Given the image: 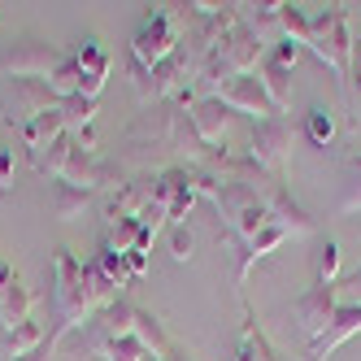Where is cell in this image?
Here are the masks:
<instances>
[{"instance_id":"4fadbf2b","label":"cell","mask_w":361,"mask_h":361,"mask_svg":"<svg viewBox=\"0 0 361 361\" xmlns=\"http://www.w3.org/2000/svg\"><path fill=\"white\" fill-rule=\"evenodd\" d=\"M87 348H92L96 357H105V361H144V357H148V348L135 340V335H109L105 326H100L92 340H87Z\"/></svg>"},{"instance_id":"3957f363","label":"cell","mask_w":361,"mask_h":361,"mask_svg":"<svg viewBox=\"0 0 361 361\" xmlns=\"http://www.w3.org/2000/svg\"><path fill=\"white\" fill-rule=\"evenodd\" d=\"M66 61L61 48L44 44V39H18L0 53V74H13V79H39V74H53Z\"/></svg>"},{"instance_id":"6da1fadb","label":"cell","mask_w":361,"mask_h":361,"mask_svg":"<svg viewBox=\"0 0 361 361\" xmlns=\"http://www.w3.org/2000/svg\"><path fill=\"white\" fill-rule=\"evenodd\" d=\"M214 200H218V209H222L226 226L235 231L244 244L257 240V235L270 226V209H266V200L257 196L252 183H222V188L214 192Z\"/></svg>"},{"instance_id":"9a60e30c","label":"cell","mask_w":361,"mask_h":361,"mask_svg":"<svg viewBox=\"0 0 361 361\" xmlns=\"http://www.w3.org/2000/svg\"><path fill=\"white\" fill-rule=\"evenodd\" d=\"M13 96H18V105H22V114H27V122H31L35 114H44V109H53V105H61V100H57V92L48 87L44 79H13Z\"/></svg>"},{"instance_id":"7402d4cb","label":"cell","mask_w":361,"mask_h":361,"mask_svg":"<svg viewBox=\"0 0 361 361\" xmlns=\"http://www.w3.org/2000/svg\"><path fill=\"white\" fill-rule=\"evenodd\" d=\"M126 270H131V279L144 274V270H148V252H144V248H131V252H126Z\"/></svg>"},{"instance_id":"7c38bea8","label":"cell","mask_w":361,"mask_h":361,"mask_svg":"<svg viewBox=\"0 0 361 361\" xmlns=\"http://www.w3.org/2000/svg\"><path fill=\"white\" fill-rule=\"evenodd\" d=\"M39 344H44V326L35 318L18 322V326H0V361H18Z\"/></svg>"},{"instance_id":"ffe728a7","label":"cell","mask_w":361,"mask_h":361,"mask_svg":"<svg viewBox=\"0 0 361 361\" xmlns=\"http://www.w3.org/2000/svg\"><path fill=\"white\" fill-rule=\"evenodd\" d=\"M13 170H18L13 148H0V192H9V188H13Z\"/></svg>"},{"instance_id":"2e32d148","label":"cell","mask_w":361,"mask_h":361,"mask_svg":"<svg viewBox=\"0 0 361 361\" xmlns=\"http://www.w3.org/2000/svg\"><path fill=\"white\" fill-rule=\"evenodd\" d=\"M83 209H87V192L66 183V178H57V183H53V214L61 222H70V218H79Z\"/></svg>"},{"instance_id":"ba28073f","label":"cell","mask_w":361,"mask_h":361,"mask_svg":"<svg viewBox=\"0 0 361 361\" xmlns=\"http://www.w3.org/2000/svg\"><path fill=\"white\" fill-rule=\"evenodd\" d=\"M218 100H222L226 109H248V114H257V122H266V118L279 114V105L270 100V92L262 87V79H257V74H240V79H231V83L218 92Z\"/></svg>"},{"instance_id":"5b68a950","label":"cell","mask_w":361,"mask_h":361,"mask_svg":"<svg viewBox=\"0 0 361 361\" xmlns=\"http://www.w3.org/2000/svg\"><path fill=\"white\" fill-rule=\"evenodd\" d=\"M305 44H314V53L326 57L335 70L344 74V66H348V22H344L340 9L309 18V39H305Z\"/></svg>"},{"instance_id":"44dd1931","label":"cell","mask_w":361,"mask_h":361,"mask_svg":"<svg viewBox=\"0 0 361 361\" xmlns=\"http://www.w3.org/2000/svg\"><path fill=\"white\" fill-rule=\"evenodd\" d=\"M340 292H344V305H361V270H357L353 279H344Z\"/></svg>"},{"instance_id":"ac0fdd59","label":"cell","mask_w":361,"mask_h":361,"mask_svg":"<svg viewBox=\"0 0 361 361\" xmlns=\"http://www.w3.org/2000/svg\"><path fill=\"white\" fill-rule=\"evenodd\" d=\"M170 252L178 257V262H188V257H192V231H188L183 222L170 231Z\"/></svg>"},{"instance_id":"8992f818","label":"cell","mask_w":361,"mask_h":361,"mask_svg":"<svg viewBox=\"0 0 361 361\" xmlns=\"http://www.w3.org/2000/svg\"><path fill=\"white\" fill-rule=\"evenodd\" d=\"M292 314L300 322V331L309 335V340H318V335L335 322V314H340V305H335V288L331 283H314L296 305H292Z\"/></svg>"},{"instance_id":"603a6c76","label":"cell","mask_w":361,"mask_h":361,"mask_svg":"<svg viewBox=\"0 0 361 361\" xmlns=\"http://www.w3.org/2000/svg\"><path fill=\"white\" fill-rule=\"evenodd\" d=\"M53 348H57V344H53V340H44V344H39V348H31V353H27V357H18V361H53Z\"/></svg>"},{"instance_id":"277c9868","label":"cell","mask_w":361,"mask_h":361,"mask_svg":"<svg viewBox=\"0 0 361 361\" xmlns=\"http://www.w3.org/2000/svg\"><path fill=\"white\" fill-rule=\"evenodd\" d=\"M288 157H292V126H288V118L274 114L266 122H257L252 126V152H248V161L257 170H270L279 178V170L288 166Z\"/></svg>"},{"instance_id":"d6986e66","label":"cell","mask_w":361,"mask_h":361,"mask_svg":"<svg viewBox=\"0 0 361 361\" xmlns=\"http://www.w3.org/2000/svg\"><path fill=\"white\" fill-rule=\"evenodd\" d=\"M335 266H340V248L326 244L322 257H318V283H331V279H335Z\"/></svg>"},{"instance_id":"8fae6325","label":"cell","mask_w":361,"mask_h":361,"mask_svg":"<svg viewBox=\"0 0 361 361\" xmlns=\"http://www.w3.org/2000/svg\"><path fill=\"white\" fill-rule=\"evenodd\" d=\"M188 118H192V126H196V135H200L204 144H209V148H214V140H218V135L226 131V126H231V109L222 105L218 96H200L196 105L188 109Z\"/></svg>"},{"instance_id":"9c48e42d","label":"cell","mask_w":361,"mask_h":361,"mask_svg":"<svg viewBox=\"0 0 361 361\" xmlns=\"http://www.w3.org/2000/svg\"><path fill=\"white\" fill-rule=\"evenodd\" d=\"M361 331V305H340V314H335V322L314 340V348H309V361H326V353H335L348 335Z\"/></svg>"},{"instance_id":"7a4b0ae2","label":"cell","mask_w":361,"mask_h":361,"mask_svg":"<svg viewBox=\"0 0 361 361\" xmlns=\"http://www.w3.org/2000/svg\"><path fill=\"white\" fill-rule=\"evenodd\" d=\"M178 48V13L174 5H157L144 13V27L135 31V44H131V61L140 66H161L170 53Z\"/></svg>"},{"instance_id":"52a82bcc","label":"cell","mask_w":361,"mask_h":361,"mask_svg":"<svg viewBox=\"0 0 361 361\" xmlns=\"http://www.w3.org/2000/svg\"><path fill=\"white\" fill-rule=\"evenodd\" d=\"M292 66H296V44L292 39H279V48H270V53L262 57V70H257V79H262V87L270 92V100L283 109L292 100Z\"/></svg>"},{"instance_id":"30bf717a","label":"cell","mask_w":361,"mask_h":361,"mask_svg":"<svg viewBox=\"0 0 361 361\" xmlns=\"http://www.w3.org/2000/svg\"><path fill=\"white\" fill-rule=\"evenodd\" d=\"M61 178H66V183H74V188H83V192H92V188H100V183H109L114 170L100 161L96 152L74 148V152H70V161H66V170H61Z\"/></svg>"},{"instance_id":"e0dca14e","label":"cell","mask_w":361,"mask_h":361,"mask_svg":"<svg viewBox=\"0 0 361 361\" xmlns=\"http://www.w3.org/2000/svg\"><path fill=\"white\" fill-rule=\"evenodd\" d=\"M305 131H309V140L314 144H326L331 135H335V122H331V109H309V118H305Z\"/></svg>"},{"instance_id":"5bb4252c","label":"cell","mask_w":361,"mask_h":361,"mask_svg":"<svg viewBox=\"0 0 361 361\" xmlns=\"http://www.w3.org/2000/svg\"><path fill=\"white\" fill-rule=\"evenodd\" d=\"M61 135H66V118H61V105H53V109L35 114L27 126H22V140H27V148H31V152L48 148V144H57Z\"/></svg>"}]
</instances>
